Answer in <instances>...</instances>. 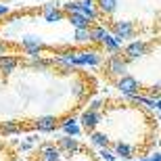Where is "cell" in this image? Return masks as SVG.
<instances>
[{"label": "cell", "instance_id": "cell-12", "mask_svg": "<svg viewBox=\"0 0 161 161\" xmlns=\"http://www.w3.org/2000/svg\"><path fill=\"white\" fill-rule=\"evenodd\" d=\"M17 65H19V61L15 59V57H8V54H2V57H0V71L6 73V75L15 71Z\"/></svg>", "mask_w": 161, "mask_h": 161}, {"label": "cell", "instance_id": "cell-9", "mask_svg": "<svg viewBox=\"0 0 161 161\" xmlns=\"http://www.w3.org/2000/svg\"><path fill=\"white\" fill-rule=\"evenodd\" d=\"M80 8H82V15H84V17H88V21H96L98 13H96L94 0H80Z\"/></svg>", "mask_w": 161, "mask_h": 161}, {"label": "cell", "instance_id": "cell-18", "mask_svg": "<svg viewBox=\"0 0 161 161\" xmlns=\"http://www.w3.org/2000/svg\"><path fill=\"white\" fill-rule=\"evenodd\" d=\"M75 40H78V42L90 40V27H88V30H75Z\"/></svg>", "mask_w": 161, "mask_h": 161}, {"label": "cell", "instance_id": "cell-25", "mask_svg": "<svg viewBox=\"0 0 161 161\" xmlns=\"http://www.w3.org/2000/svg\"><path fill=\"white\" fill-rule=\"evenodd\" d=\"M8 13V6H4V4H0V15H6Z\"/></svg>", "mask_w": 161, "mask_h": 161}, {"label": "cell", "instance_id": "cell-15", "mask_svg": "<svg viewBox=\"0 0 161 161\" xmlns=\"http://www.w3.org/2000/svg\"><path fill=\"white\" fill-rule=\"evenodd\" d=\"M69 21H71V25L75 27V30H88V27H90V21H88V17H84L82 13L69 15Z\"/></svg>", "mask_w": 161, "mask_h": 161}, {"label": "cell", "instance_id": "cell-16", "mask_svg": "<svg viewBox=\"0 0 161 161\" xmlns=\"http://www.w3.org/2000/svg\"><path fill=\"white\" fill-rule=\"evenodd\" d=\"M107 34L109 31L103 27V25H96V27H90V40L92 42H105V38H107Z\"/></svg>", "mask_w": 161, "mask_h": 161}, {"label": "cell", "instance_id": "cell-23", "mask_svg": "<svg viewBox=\"0 0 161 161\" xmlns=\"http://www.w3.org/2000/svg\"><path fill=\"white\" fill-rule=\"evenodd\" d=\"M101 105H103L101 101H92V103H90V111H98V109H101Z\"/></svg>", "mask_w": 161, "mask_h": 161}, {"label": "cell", "instance_id": "cell-3", "mask_svg": "<svg viewBox=\"0 0 161 161\" xmlns=\"http://www.w3.org/2000/svg\"><path fill=\"white\" fill-rule=\"evenodd\" d=\"M111 31H113V38L125 40V38L134 36V25H132L130 21H113V23H111Z\"/></svg>", "mask_w": 161, "mask_h": 161}, {"label": "cell", "instance_id": "cell-19", "mask_svg": "<svg viewBox=\"0 0 161 161\" xmlns=\"http://www.w3.org/2000/svg\"><path fill=\"white\" fill-rule=\"evenodd\" d=\"M65 11L69 13V15H75V13H82V8H80V4H75V2H67Z\"/></svg>", "mask_w": 161, "mask_h": 161}, {"label": "cell", "instance_id": "cell-20", "mask_svg": "<svg viewBox=\"0 0 161 161\" xmlns=\"http://www.w3.org/2000/svg\"><path fill=\"white\" fill-rule=\"evenodd\" d=\"M31 65H34V67H48V65H53V61H46V59H38V57H36V59L31 61Z\"/></svg>", "mask_w": 161, "mask_h": 161}, {"label": "cell", "instance_id": "cell-2", "mask_svg": "<svg viewBox=\"0 0 161 161\" xmlns=\"http://www.w3.org/2000/svg\"><path fill=\"white\" fill-rule=\"evenodd\" d=\"M115 88L119 90V92H124V94H128V96H134L138 92V88H140V82L136 78H132V75H124V78L117 80Z\"/></svg>", "mask_w": 161, "mask_h": 161}, {"label": "cell", "instance_id": "cell-26", "mask_svg": "<svg viewBox=\"0 0 161 161\" xmlns=\"http://www.w3.org/2000/svg\"><path fill=\"white\" fill-rule=\"evenodd\" d=\"M155 109H159V111H161V98H159V101H155Z\"/></svg>", "mask_w": 161, "mask_h": 161}, {"label": "cell", "instance_id": "cell-17", "mask_svg": "<svg viewBox=\"0 0 161 161\" xmlns=\"http://www.w3.org/2000/svg\"><path fill=\"white\" fill-rule=\"evenodd\" d=\"M103 44H105L111 53H117V50H119V40H117V38H113L111 34H107V38H105V42H103Z\"/></svg>", "mask_w": 161, "mask_h": 161}, {"label": "cell", "instance_id": "cell-11", "mask_svg": "<svg viewBox=\"0 0 161 161\" xmlns=\"http://www.w3.org/2000/svg\"><path fill=\"white\" fill-rule=\"evenodd\" d=\"M57 119H54L53 115H44V117H38L36 119V128L40 132H50V130H54L57 128Z\"/></svg>", "mask_w": 161, "mask_h": 161}, {"label": "cell", "instance_id": "cell-27", "mask_svg": "<svg viewBox=\"0 0 161 161\" xmlns=\"http://www.w3.org/2000/svg\"><path fill=\"white\" fill-rule=\"evenodd\" d=\"M4 48H6L4 44H0V53H4Z\"/></svg>", "mask_w": 161, "mask_h": 161}, {"label": "cell", "instance_id": "cell-21", "mask_svg": "<svg viewBox=\"0 0 161 161\" xmlns=\"http://www.w3.org/2000/svg\"><path fill=\"white\" fill-rule=\"evenodd\" d=\"M101 157H103L105 161H115V153H111L109 149H103V151H101Z\"/></svg>", "mask_w": 161, "mask_h": 161}, {"label": "cell", "instance_id": "cell-4", "mask_svg": "<svg viewBox=\"0 0 161 161\" xmlns=\"http://www.w3.org/2000/svg\"><path fill=\"white\" fill-rule=\"evenodd\" d=\"M80 121H82V128L86 132H94V128L98 124H101V115H98V111H84L82 117H80Z\"/></svg>", "mask_w": 161, "mask_h": 161}, {"label": "cell", "instance_id": "cell-24", "mask_svg": "<svg viewBox=\"0 0 161 161\" xmlns=\"http://www.w3.org/2000/svg\"><path fill=\"white\" fill-rule=\"evenodd\" d=\"M149 159H151V161H161V153H155V155H151Z\"/></svg>", "mask_w": 161, "mask_h": 161}, {"label": "cell", "instance_id": "cell-10", "mask_svg": "<svg viewBox=\"0 0 161 161\" xmlns=\"http://www.w3.org/2000/svg\"><path fill=\"white\" fill-rule=\"evenodd\" d=\"M42 13H44V19H46L48 23H57V21L63 19V11H59L54 4H44Z\"/></svg>", "mask_w": 161, "mask_h": 161}, {"label": "cell", "instance_id": "cell-14", "mask_svg": "<svg viewBox=\"0 0 161 161\" xmlns=\"http://www.w3.org/2000/svg\"><path fill=\"white\" fill-rule=\"evenodd\" d=\"M117 4H119V0H96V6H98V11H101L103 15H111V13H115Z\"/></svg>", "mask_w": 161, "mask_h": 161}, {"label": "cell", "instance_id": "cell-8", "mask_svg": "<svg viewBox=\"0 0 161 161\" xmlns=\"http://www.w3.org/2000/svg\"><path fill=\"white\" fill-rule=\"evenodd\" d=\"M113 153L115 155L124 157V159H134V147H130L128 142H121V140H117V142H113Z\"/></svg>", "mask_w": 161, "mask_h": 161}, {"label": "cell", "instance_id": "cell-7", "mask_svg": "<svg viewBox=\"0 0 161 161\" xmlns=\"http://www.w3.org/2000/svg\"><path fill=\"white\" fill-rule=\"evenodd\" d=\"M147 42H142V40H136V42H132L130 46L125 48V57L128 59H138V57H142L144 53H147Z\"/></svg>", "mask_w": 161, "mask_h": 161}, {"label": "cell", "instance_id": "cell-5", "mask_svg": "<svg viewBox=\"0 0 161 161\" xmlns=\"http://www.w3.org/2000/svg\"><path fill=\"white\" fill-rule=\"evenodd\" d=\"M21 48H23L27 54H31L34 59H36L38 54L42 53V48H44V44H42L40 40H38L36 36H27V38H23V42H21Z\"/></svg>", "mask_w": 161, "mask_h": 161}, {"label": "cell", "instance_id": "cell-6", "mask_svg": "<svg viewBox=\"0 0 161 161\" xmlns=\"http://www.w3.org/2000/svg\"><path fill=\"white\" fill-rule=\"evenodd\" d=\"M71 61H73V65H98L101 57H98V53H78L71 57Z\"/></svg>", "mask_w": 161, "mask_h": 161}, {"label": "cell", "instance_id": "cell-1", "mask_svg": "<svg viewBox=\"0 0 161 161\" xmlns=\"http://www.w3.org/2000/svg\"><path fill=\"white\" fill-rule=\"evenodd\" d=\"M125 61L121 59L119 54H111L107 59V71H109V75H113V78H124L125 75Z\"/></svg>", "mask_w": 161, "mask_h": 161}, {"label": "cell", "instance_id": "cell-22", "mask_svg": "<svg viewBox=\"0 0 161 161\" xmlns=\"http://www.w3.org/2000/svg\"><path fill=\"white\" fill-rule=\"evenodd\" d=\"M151 96H155V101H159V98H161V86H159V84L151 88Z\"/></svg>", "mask_w": 161, "mask_h": 161}, {"label": "cell", "instance_id": "cell-13", "mask_svg": "<svg viewBox=\"0 0 161 161\" xmlns=\"http://www.w3.org/2000/svg\"><path fill=\"white\" fill-rule=\"evenodd\" d=\"M90 142L101 147V149H107L109 144H111V140H109V136L105 132H90Z\"/></svg>", "mask_w": 161, "mask_h": 161}]
</instances>
